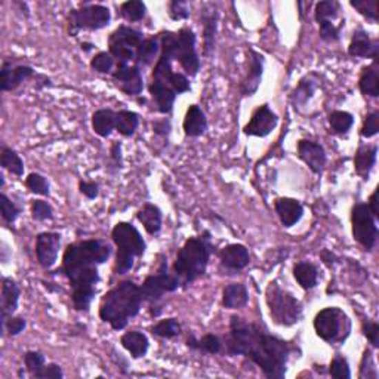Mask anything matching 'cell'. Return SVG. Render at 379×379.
Wrapping results in <instances>:
<instances>
[{"mask_svg": "<svg viewBox=\"0 0 379 379\" xmlns=\"http://www.w3.org/2000/svg\"><path fill=\"white\" fill-rule=\"evenodd\" d=\"M19 295H21V289H19L17 282L9 277H3V280H2V322L9 316H14V313L17 311Z\"/></svg>", "mask_w": 379, "mask_h": 379, "instance_id": "obj_26", "label": "cell"}, {"mask_svg": "<svg viewBox=\"0 0 379 379\" xmlns=\"http://www.w3.org/2000/svg\"><path fill=\"white\" fill-rule=\"evenodd\" d=\"M32 216L34 221H48L54 218V209L45 201H33L32 202Z\"/></svg>", "mask_w": 379, "mask_h": 379, "instance_id": "obj_51", "label": "cell"}, {"mask_svg": "<svg viewBox=\"0 0 379 379\" xmlns=\"http://www.w3.org/2000/svg\"><path fill=\"white\" fill-rule=\"evenodd\" d=\"M378 132H379V113L372 112L365 117L363 126L360 129V135L367 139L375 136Z\"/></svg>", "mask_w": 379, "mask_h": 379, "instance_id": "obj_53", "label": "cell"}, {"mask_svg": "<svg viewBox=\"0 0 379 379\" xmlns=\"http://www.w3.org/2000/svg\"><path fill=\"white\" fill-rule=\"evenodd\" d=\"M81 46H82V51L83 52H91L94 48H96L94 43H89V42H83Z\"/></svg>", "mask_w": 379, "mask_h": 379, "instance_id": "obj_62", "label": "cell"}, {"mask_svg": "<svg viewBox=\"0 0 379 379\" xmlns=\"http://www.w3.org/2000/svg\"><path fill=\"white\" fill-rule=\"evenodd\" d=\"M172 74V59L161 52V57H158L153 68L148 91L150 95H152L156 112L162 114H171L174 112V104L178 96L171 85Z\"/></svg>", "mask_w": 379, "mask_h": 379, "instance_id": "obj_7", "label": "cell"}, {"mask_svg": "<svg viewBox=\"0 0 379 379\" xmlns=\"http://www.w3.org/2000/svg\"><path fill=\"white\" fill-rule=\"evenodd\" d=\"M278 125V116L273 112L268 104L259 105L252 117L245 127L243 134L247 136H258V138H265L270 135Z\"/></svg>", "mask_w": 379, "mask_h": 379, "instance_id": "obj_15", "label": "cell"}, {"mask_svg": "<svg viewBox=\"0 0 379 379\" xmlns=\"http://www.w3.org/2000/svg\"><path fill=\"white\" fill-rule=\"evenodd\" d=\"M162 54L172 61L181 64L188 76H196L201 70V58L196 51V34L192 28H181L179 32H163L158 34Z\"/></svg>", "mask_w": 379, "mask_h": 379, "instance_id": "obj_5", "label": "cell"}, {"mask_svg": "<svg viewBox=\"0 0 379 379\" xmlns=\"http://www.w3.org/2000/svg\"><path fill=\"white\" fill-rule=\"evenodd\" d=\"M113 81L116 82L117 88L129 96H138L144 91V79L141 68L136 64H119L114 72L112 73Z\"/></svg>", "mask_w": 379, "mask_h": 379, "instance_id": "obj_14", "label": "cell"}, {"mask_svg": "<svg viewBox=\"0 0 379 379\" xmlns=\"http://www.w3.org/2000/svg\"><path fill=\"white\" fill-rule=\"evenodd\" d=\"M316 335L329 344H344L350 336L351 322L341 308L327 307L314 317Z\"/></svg>", "mask_w": 379, "mask_h": 379, "instance_id": "obj_9", "label": "cell"}, {"mask_svg": "<svg viewBox=\"0 0 379 379\" xmlns=\"http://www.w3.org/2000/svg\"><path fill=\"white\" fill-rule=\"evenodd\" d=\"M214 245L209 232H205L203 236L190 237L184 246L179 249L172 270L183 287H188L206 273Z\"/></svg>", "mask_w": 379, "mask_h": 379, "instance_id": "obj_3", "label": "cell"}, {"mask_svg": "<svg viewBox=\"0 0 379 379\" xmlns=\"http://www.w3.org/2000/svg\"><path fill=\"white\" fill-rule=\"evenodd\" d=\"M348 54L353 58H372L378 59L379 42L378 39H372L371 34L365 32L363 28H357L351 42L348 45Z\"/></svg>", "mask_w": 379, "mask_h": 379, "instance_id": "obj_21", "label": "cell"}, {"mask_svg": "<svg viewBox=\"0 0 379 379\" xmlns=\"http://www.w3.org/2000/svg\"><path fill=\"white\" fill-rule=\"evenodd\" d=\"M181 331L183 327L176 318H165V320H161L152 327V334L163 339H174L178 335H181Z\"/></svg>", "mask_w": 379, "mask_h": 379, "instance_id": "obj_41", "label": "cell"}, {"mask_svg": "<svg viewBox=\"0 0 379 379\" xmlns=\"http://www.w3.org/2000/svg\"><path fill=\"white\" fill-rule=\"evenodd\" d=\"M63 376H64L63 369L57 363L45 365L41 371L34 375V378L37 379H63Z\"/></svg>", "mask_w": 379, "mask_h": 379, "instance_id": "obj_54", "label": "cell"}, {"mask_svg": "<svg viewBox=\"0 0 379 379\" xmlns=\"http://www.w3.org/2000/svg\"><path fill=\"white\" fill-rule=\"evenodd\" d=\"M354 125V116L348 112H338L331 113L329 116V126H331V131L336 135H345L350 132V129Z\"/></svg>", "mask_w": 379, "mask_h": 379, "instance_id": "obj_39", "label": "cell"}, {"mask_svg": "<svg viewBox=\"0 0 379 379\" xmlns=\"http://www.w3.org/2000/svg\"><path fill=\"white\" fill-rule=\"evenodd\" d=\"M96 295V285L77 283L72 285V303L76 311H89Z\"/></svg>", "mask_w": 379, "mask_h": 379, "instance_id": "obj_33", "label": "cell"}, {"mask_svg": "<svg viewBox=\"0 0 379 379\" xmlns=\"http://www.w3.org/2000/svg\"><path fill=\"white\" fill-rule=\"evenodd\" d=\"M317 83L318 82L316 81L314 74L305 76L304 79L299 81L298 86L295 88V91L292 94V104L295 105V108H301V107L307 105V103L310 101L316 92Z\"/></svg>", "mask_w": 379, "mask_h": 379, "instance_id": "obj_36", "label": "cell"}, {"mask_svg": "<svg viewBox=\"0 0 379 379\" xmlns=\"http://www.w3.org/2000/svg\"><path fill=\"white\" fill-rule=\"evenodd\" d=\"M344 24L335 25L332 21L318 23V36L325 42H338L341 39V30Z\"/></svg>", "mask_w": 379, "mask_h": 379, "instance_id": "obj_48", "label": "cell"}, {"mask_svg": "<svg viewBox=\"0 0 379 379\" xmlns=\"http://www.w3.org/2000/svg\"><path fill=\"white\" fill-rule=\"evenodd\" d=\"M136 218H138V221L144 225L145 232L150 236H156L161 233L163 218H162V211L158 209V206H156L153 203H145L136 212Z\"/></svg>", "mask_w": 379, "mask_h": 379, "instance_id": "obj_27", "label": "cell"}, {"mask_svg": "<svg viewBox=\"0 0 379 379\" xmlns=\"http://www.w3.org/2000/svg\"><path fill=\"white\" fill-rule=\"evenodd\" d=\"M112 238L117 246L114 273L119 276L127 274L134 268L135 258L145 254L147 243L131 223H117L112 232Z\"/></svg>", "mask_w": 379, "mask_h": 379, "instance_id": "obj_6", "label": "cell"}, {"mask_svg": "<svg viewBox=\"0 0 379 379\" xmlns=\"http://www.w3.org/2000/svg\"><path fill=\"white\" fill-rule=\"evenodd\" d=\"M329 375L336 379H350L351 369L347 358L342 356H336L331 365H329Z\"/></svg>", "mask_w": 379, "mask_h": 379, "instance_id": "obj_47", "label": "cell"}, {"mask_svg": "<svg viewBox=\"0 0 379 379\" xmlns=\"http://www.w3.org/2000/svg\"><path fill=\"white\" fill-rule=\"evenodd\" d=\"M25 187L30 193L37 194V196H45L48 197L51 194V188H49V181L48 178L41 175V174H28L25 178Z\"/></svg>", "mask_w": 379, "mask_h": 379, "instance_id": "obj_43", "label": "cell"}, {"mask_svg": "<svg viewBox=\"0 0 379 379\" xmlns=\"http://www.w3.org/2000/svg\"><path fill=\"white\" fill-rule=\"evenodd\" d=\"M249 303L247 287L243 283H230L223 291V307L227 310H238Z\"/></svg>", "mask_w": 379, "mask_h": 379, "instance_id": "obj_28", "label": "cell"}, {"mask_svg": "<svg viewBox=\"0 0 379 379\" xmlns=\"http://www.w3.org/2000/svg\"><path fill=\"white\" fill-rule=\"evenodd\" d=\"M274 209L278 219H280L282 225L286 228L296 225L304 216V206L301 202L296 201V198H291V197L277 198L274 202Z\"/></svg>", "mask_w": 379, "mask_h": 379, "instance_id": "obj_22", "label": "cell"}, {"mask_svg": "<svg viewBox=\"0 0 379 379\" xmlns=\"http://www.w3.org/2000/svg\"><path fill=\"white\" fill-rule=\"evenodd\" d=\"M298 157L310 167L316 175H322L326 166V152L322 144L311 139H301L298 141Z\"/></svg>", "mask_w": 379, "mask_h": 379, "instance_id": "obj_19", "label": "cell"}, {"mask_svg": "<svg viewBox=\"0 0 379 379\" xmlns=\"http://www.w3.org/2000/svg\"><path fill=\"white\" fill-rule=\"evenodd\" d=\"M183 129L184 134L190 138L202 136L207 131V119L201 107L196 104H192L188 107L184 117Z\"/></svg>", "mask_w": 379, "mask_h": 379, "instance_id": "obj_24", "label": "cell"}, {"mask_svg": "<svg viewBox=\"0 0 379 379\" xmlns=\"http://www.w3.org/2000/svg\"><path fill=\"white\" fill-rule=\"evenodd\" d=\"M143 296L139 286L132 280L121 282L103 296L99 304V318L114 331H123L131 318L141 311Z\"/></svg>", "mask_w": 379, "mask_h": 379, "instance_id": "obj_2", "label": "cell"}, {"mask_svg": "<svg viewBox=\"0 0 379 379\" xmlns=\"http://www.w3.org/2000/svg\"><path fill=\"white\" fill-rule=\"evenodd\" d=\"M378 156V145H362L358 147L354 156V169L358 176L367 179L369 174L376 163Z\"/></svg>", "mask_w": 379, "mask_h": 379, "instance_id": "obj_29", "label": "cell"}, {"mask_svg": "<svg viewBox=\"0 0 379 379\" xmlns=\"http://www.w3.org/2000/svg\"><path fill=\"white\" fill-rule=\"evenodd\" d=\"M171 85L174 88V91L176 92V95L179 94H185L188 91H192V86H190V81L188 77L183 73H175L171 77Z\"/></svg>", "mask_w": 379, "mask_h": 379, "instance_id": "obj_56", "label": "cell"}, {"mask_svg": "<svg viewBox=\"0 0 379 379\" xmlns=\"http://www.w3.org/2000/svg\"><path fill=\"white\" fill-rule=\"evenodd\" d=\"M351 230L354 240L365 251H373L378 242V225L376 218L371 212L367 203H357L351 211Z\"/></svg>", "mask_w": 379, "mask_h": 379, "instance_id": "obj_12", "label": "cell"}, {"mask_svg": "<svg viewBox=\"0 0 379 379\" xmlns=\"http://www.w3.org/2000/svg\"><path fill=\"white\" fill-rule=\"evenodd\" d=\"M201 18L203 24V54L205 57H211L215 51V41L218 33V12L211 6H205Z\"/></svg>", "mask_w": 379, "mask_h": 379, "instance_id": "obj_23", "label": "cell"}, {"mask_svg": "<svg viewBox=\"0 0 379 379\" xmlns=\"http://www.w3.org/2000/svg\"><path fill=\"white\" fill-rule=\"evenodd\" d=\"M363 335L367 338V341L372 344V347H379V326L373 320H365L362 325Z\"/></svg>", "mask_w": 379, "mask_h": 379, "instance_id": "obj_55", "label": "cell"}, {"mask_svg": "<svg viewBox=\"0 0 379 379\" xmlns=\"http://www.w3.org/2000/svg\"><path fill=\"white\" fill-rule=\"evenodd\" d=\"M171 121L169 119H161V121H154L153 122V131L154 134L161 135V136H167L171 134Z\"/></svg>", "mask_w": 379, "mask_h": 379, "instance_id": "obj_59", "label": "cell"}, {"mask_svg": "<svg viewBox=\"0 0 379 379\" xmlns=\"http://www.w3.org/2000/svg\"><path fill=\"white\" fill-rule=\"evenodd\" d=\"M350 5L356 9V11L363 15L366 19H371V21H378V2L376 0H351Z\"/></svg>", "mask_w": 379, "mask_h": 379, "instance_id": "obj_46", "label": "cell"}, {"mask_svg": "<svg viewBox=\"0 0 379 379\" xmlns=\"http://www.w3.org/2000/svg\"><path fill=\"white\" fill-rule=\"evenodd\" d=\"M121 17L129 23H138L144 19L145 12H147V6L141 0H129V2H125L121 5Z\"/></svg>", "mask_w": 379, "mask_h": 379, "instance_id": "obj_40", "label": "cell"}, {"mask_svg": "<svg viewBox=\"0 0 379 379\" xmlns=\"http://www.w3.org/2000/svg\"><path fill=\"white\" fill-rule=\"evenodd\" d=\"M36 72L33 67L25 64L12 65L11 61L5 59L2 68H0V89L3 92L14 91L18 86H21L28 79L34 77Z\"/></svg>", "mask_w": 379, "mask_h": 379, "instance_id": "obj_18", "label": "cell"}, {"mask_svg": "<svg viewBox=\"0 0 379 379\" xmlns=\"http://www.w3.org/2000/svg\"><path fill=\"white\" fill-rule=\"evenodd\" d=\"M224 350L230 356H245L270 379H282L287 372L292 347L285 339L272 335L265 327L233 316Z\"/></svg>", "mask_w": 379, "mask_h": 379, "instance_id": "obj_1", "label": "cell"}, {"mask_svg": "<svg viewBox=\"0 0 379 379\" xmlns=\"http://www.w3.org/2000/svg\"><path fill=\"white\" fill-rule=\"evenodd\" d=\"M144 34L127 25L117 27L108 37V52L119 64L135 63L136 49L144 41Z\"/></svg>", "mask_w": 379, "mask_h": 379, "instance_id": "obj_11", "label": "cell"}, {"mask_svg": "<svg viewBox=\"0 0 379 379\" xmlns=\"http://www.w3.org/2000/svg\"><path fill=\"white\" fill-rule=\"evenodd\" d=\"M218 258L221 265L230 272H242L251 263V255H249L247 247L240 243L227 245L218 252Z\"/></svg>", "mask_w": 379, "mask_h": 379, "instance_id": "obj_20", "label": "cell"}, {"mask_svg": "<svg viewBox=\"0 0 379 379\" xmlns=\"http://www.w3.org/2000/svg\"><path fill=\"white\" fill-rule=\"evenodd\" d=\"M265 301L274 323L289 327L301 322L303 304L278 283L272 282L267 286Z\"/></svg>", "mask_w": 379, "mask_h": 379, "instance_id": "obj_8", "label": "cell"}, {"mask_svg": "<svg viewBox=\"0 0 379 379\" xmlns=\"http://www.w3.org/2000/svg\"><path fill=\"white\" fill-rule=\"evenodd\" d=\"M5 185V176L3 174H0V187H3Z\"/></svg>", "mask_w": 379, "mask_h": 379, "instance_id": "obj_63", "label": "cell"}, {"mask_svg": "<svg viewBox=\"0 0 379 379\" xmlns=\"http://www.w3.org/2000/svg\"><path fill=\"white\" fill-rule=\"evenodd\" d=\"M294 277L305 291L314 289L318 283V268L313 263H298L294 265Z\"/></svg>", "mask_w": 379, "mask_h": 379, "instance_id": "obj_35", "label": "cell"}, {"mask_svg": "<svg viewBox=\"0 0 379 379\" xmlns=\"http://www.w3.org/2000/svg\"><path fill=\"white\" fill-rule=\"evenodd\" d=\"M24 365L27 372L34 376L46 365V358L41 351H27L24 354Z\"/></svg>", "mask_w": 379, "mask_h": 379, "instance_id": "obj_49", "label": "cell"}, {"mask_svg": "<svg viewBox=\"0 0 379 379\" xmlns=\"http://www.w3.org/2000/svg\"><path fill=\"white\" fill-rule=\"evenodd\" d=\"M61 234L55 232H45L36 237L37 263L45 270H49L58 261L59 247H61Z\"/></svg>", "mask_w": 379, "mask_h": 379, "instance_id": "obj_16", "label": "cell"}, {"mask_svg": "<svg viewBox=\"0 0 379 379\" xmlns=\"http://www.w3.org/2000/svg\"><path fill=\"white\" fill-rule=\"evenodd\" d=\"M358 89L363 96L378 98L379 96V61L373 59L372 64H369L362 70L360 79H358Z\"/></svg>", "mask_w": 379, "mask_h": 379, "instance_id": "obj_25", "label": "cell"}, {"mask_svg": "<svg viewBox=\"0 0 379 379\" xmlns=\"http://www.w3.org/2000/svg\"><path fill=\"white\" fill-rule=\"evenodd\" d=\"M92 129L94 132L101 136L108 138L116 131V112L112 108L96 110L92 114Z\"/></svg>", "mask_w": 379, "mask_h": 379, "instance_id": "obj_34", "label": "cell"}, {"mask_svg": "<svg viewBox=\"0 0 379 379\" xmlns=\"http://www.w3.org/2000/svg\"><path fill=\"white\" fill-rule=\"evenodd\" d=\"M121 344L134 358L144 357L150 348V341L147 335L139 331H129L123 334L121 338Z\"/></svg>", "mask_w": 379, "mask_h": 379, "instance_id": "obj_31", "label": "cell"}, {"mask_svg": "<svg viewBox=\"0 0 379 379\" xmlns=\"http://www.w3.org/2000/svg\"><path fill=\"white\" fill-rule=\"evenodd\" d=\"M187 347L190 350L206 354H219L224 351V342L214 334H207L202 338H196V335L192 334L187 338Z\"/></svg>", "mask_w": 379, "mask_h": 379, "instance_id": "obj_32", "label": "cell"}, {"mask_svg": "<svg viewBox=\"0 0 379 379\" xmlns=\"http://www.w3.org/2000/svg\"><path fill=\"white\" fill-rule=\"evenodd\" d=\"M0 165L5 171L11 172L15 176L24 175V162L19 154L11 147H2V154H0Z\"/></svg>", "mask_w": 379, "mask_h": 379, "instance_id": "obj_38", "label": "cell"}, {"mask_svg": "<svg viewBox=\"0 0 379 379\" xmlns=\"http://www.w3.org/2000/svg\"><path fill=\"white\" fill-rule=\"evenodd\" d=\"M112 255V246L104 238H91L68 245L63 255L61 273L67 278L88 268L98 267L108 261Z\"/></svg>", "mask_w": 379, "mask_h": 379, "instance_id": "obj_4", "label": "cell"}, {"mask_svg": "<svg viewBox=\"0 0 379 379\" xmlns=\"http://www.w3.org/2000/svg\"><path fill=\"white\" fill-rule=\"evenodd\" d=\"M110 167H113L114 171H121L123 158H122V144L119 141H114L112 145V152H110Z\"/></svg>", "mask_w": 379, "mask_h": 379, "instance_id": "obj_58", "label": "cell"}, {"mask_svg": "<svg viewBox=\"0 0 379 379\" xmlns=\"http://www.w3.org/2000/svg\"><path fill=\"white\" fill-rule=\"evenodd\" d=\"M161 39L158 36L153 37H145L141 42V45L136 49V57H135V64L139 65H152L154 61H157L158 57H161Z\"/></svg>", "mask_w": 379, "mask_h": 379, "instance_id": "obj_30", "label": "cell"}, {"mask_svg": "<svg viewBox=\"0 0 379 379\" xmlns=\"http://www.w3.org/2000/svg\"><path fill=\"white\" fill-rule=\"evenodd\" d=\"M179 287H181V282L174 273L167 272V263L166 259H163L157 273L148 276L144 283L139 286V291H141L143 301L156 304L161 301L165 294H172Z\"/></svg>", "mask_w": 379, "mask_h": 379, "instance_id": "obj_13", "label": "cell"}, {"mask_svg": "<svg viewBox=\"0 0 379 379\" xmlns=\"http://www.w3.org/2000/svg\"><path fill=\"white\" fill-rule=\"evenodd\" d=\"M112 21V12L104 5L82 3L79 9H72L68 14V32L73 37L81 30H101Z\"/></svg>", "mask_w": 379, "mask_h": 379, "instance_id": "obj_10", "label": "cell"}, {"mask_svg": "<svg viewBox=\"0 0 379 379\" xmlns=\"http://www.w3.org/2000/svg\"><path fill=\"white\" fill-rule=\"evenodd\" d=\"M378 192H379V190L376 188L375 192L372 193L371 198H369V202H367L369 209H371V212L375 215V218H376V219L379 218V209H378Z\"/></svg>", "mask_w": 379, "mask_h": 379, "instance_id": "obj_60", "label": "cell"}, {"mask_svg": "<svg viewBox=\"0 0 379 379\" xmlns=\"http://www.w3.org/2000/svg\"><path fill=\"white\" fill-rule=\"evenodd\" d=\"M27 326L25 318L21 316H9L2 322V331L8 332L9 336H17L21 334Z\"/></svg>", "mask_w": 379, "mask_h": 379, "instance_id": "obj_50", "label": "cell"}, {"mask_svg": "<svg viewBox=\"0 0 379 379\" xmlns=\"http://www.w3.org/2000/svg\"><path fill=\"white\" fill-rule=\"evenodd\" d=\"M116 65V59L110 52H98L91 59V68L96 73L110 74L113 73V68Z\"/></svg>", "mask_w": 379, "mask_h": 379, "instance_id": "obj_44", "label": "cell"}, {"mask_svg": "<svg viewBox=\"0 0 379 379\" xmlns=\"http://www.w3.org/2000/svg\"><path fill=\"white\" fill-rule=\"evenodd\" d=\"M79 192L89 201H95L99 196V184L95 181H79Z\"/></svg>", "mask_w": 379, "mask_h": 379, "instance_id": "obj_57", "label": "cell"}, {"mask_svg": "<svg viewBox=\"0 0 379 379\" xmlns=\"http://www.w3.org/2000/svg\"><path fill=\"white\" fill-rule=\"evenodd\" d=\"M0 212H2L3 221L12 224L17 221V218L21 214V207L17 206L5 193L0 194Z\"/></svg>", "mask_w": 379, "mask_h": 379, "instance_id": "obj_45", "label": "cell"}, {"mask_svg": "<svg viewBox=\"0 0 379 379\" xmlns=\"http://www.w3.org/2000/svg\"><path fill=\"white\" fill-rule=\"evenodd\" d=\"M139 116L131 110H119L116 112V131L125 138H131L138 129Z\"/></svg>", "mask_w": 379, "mask_h": 379, "instance_id": "obj_37", "label": "cell"}, {"mask_svg": "<svg viewBox=\"0 0 379 379\" xmlns=\"http://www.w3.org/2000/svg\"><path fill=\"white\" fill-rule=\"evenodd\" d=\"M339 5L335 0H325V2H318L314 9V18L317 23H323V21H332L338 17L339 12Z\"/></svg>", "mask_w": 379, "mask_h": 379, "instance_id": "obj_42", "label": "cell"}, {"mask_svg": "<svg viewBox=\"0 0 379 379\" xmlns=\"http://www.w3.org/2000/svg\"><path fill=\"white\" fill-rule=\"evenodd\" d=\"M169 17L174 21H183V19L190 18V6L185 0H174L169 3Z\"/></svg>", "mask_w": 379, "mask_h": 379, "instance_id": "obj_52", "label": "cell"}, {"mask_svg": "<svg viewBox=\"0 0 379 379\" xmlns=\"http://www.w3.org/2000/svg\"><path fill=\"white\" fill-rule=\"evenodd\" d=\"M247 55H249V67H247V73L240 83V94L242 96H254L258 91L259 85L263 82L265 58L263 54H259L252 48H249Z\"/></svg>", "mask_w": 379, "mask_h": 379, "instance_id": "obj_17", "label": "cell"}, {"mask_svg": "<svg viewBox=\"0 0 379 379\" xmlns=\"http://www.w3.org/2000/svg\"><path fill=\"white\" fill-rule=\"evenodd\" d=\"M320 258L323 259L325 264H334L336 259V256L331 251H327V249H325V251L320 254Z\"/></svg>", "mask_w": 379, "mask_h": 379, "instance_id": "obj_61", "label": "cell"}]
</instances>
